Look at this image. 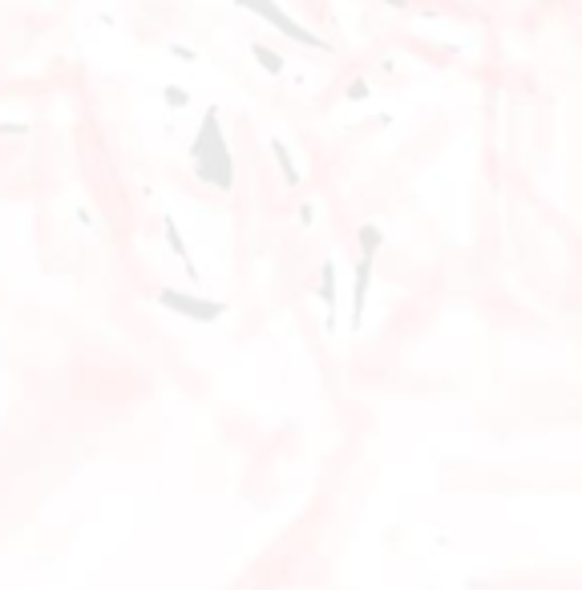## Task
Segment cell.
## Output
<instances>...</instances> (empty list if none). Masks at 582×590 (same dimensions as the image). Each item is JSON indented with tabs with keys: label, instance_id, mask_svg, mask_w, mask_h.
Masks as SVG:
<instances>
[{
	"label": "cell",
	"instance_id": "obj_1",
	"mask_svg": "<svg viewBox=\"0 0 582 590\" xmlns=\"http://www.w3.org/2000/svg\"><path fill=\"white\" fill-rule=\"evenodd\" d=\"M163 299L170 307H178V312H186V315H199V320H211L219 307H202V304H191V299H178V292H163Z\"/></svg>",
	"mask_w": 582,
	"mask_h": 590
}]
</instances>
